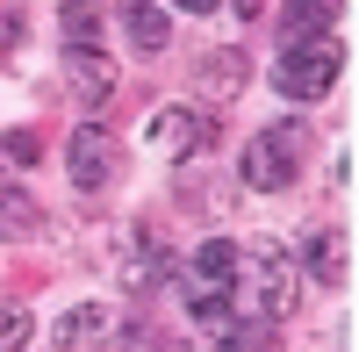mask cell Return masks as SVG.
<instances>
[{
  "label": "cell",
  "mask_w": 359,
  "mask_h": 352,
  "mask_svg": "<svg viewBox=\"0 0 359 352\" xmlns=\"http://www.w3.org/2000/svg\"><path fill=\"white\" fill-rule=\"evenodd\" d=\"M338 8H345V0H287V43H316V36H331Z\"/></svg>",
  "instance_id": "cell-12"
},
{
  "label": "cell",
  "mask_w": 359,
  "mask_h": 352,
  "mask_svg": "<svg viewBox=\"0 0 359 352\" xmlns=\"http://www.w3.org/2000/svg\"><path fill=\"white\" fill-rule=\"evenodd\" d=\"M65 86L79 101H101V94H115V65L101 50H65Z\"/></svg>",
  "instance_id": "cell-11"
},
{
  "label": "cell",
  "mask_w": 359,
  "mask_h": 352,
  "mask_svg": "<svg viewBox=\"0 0 359 352\" xmlns=\"http://www.w3.org/2000/svg\"><path fill=\"white\" fill-rule=\"evenodd\" d=\"M50 338H57V352H101L115 338V302H72Z\"/></svg>",
  "instance_id": "cell-6"
},
{
  "label": "cell",
  "mask_w": 359,
  "mask_h": 352,
  "mask_svg": "<svg viewBox=\"0 0 359 352\" xmlns=\"http://www.w3.org/2000/svg\"><path fill=\"white\" fill-rule=\"evenodd\" d=\"M65 50H101V8L94 0L65 8Z\"/></svg>",
  "instance_id": "cell-15"
},
{
  "label": "cell",
  "mask_w": 359,
  "mask_h": 352,
  "mask_svg": "<svg viewBox=\"0 0 359 352\" xmlns=\"http://www.w3.org/2000/svg\"><path fill=\"white\" fill-rule=\"evenodd\" d=\"M338 72H345V50L331 43V36H316V43H280V65H273V86L287 101H323L338 86Z\"/></svg>",
  "instance_id": "cell-2"
},
{
  "label": "cell",
  "mask_w": 359,
  "mask_h": 352,
  "mask_svg": "<svg viewBox=\"0 0 359 352\" xmlns=\"http://www.w3.org/2000/svg\"><path fill=\"white\" fill-rule=\"evenodd\" d=\"M194 287H237V245L230 238H208L194 252Z\"/></svg>",
  "instance_id": "cell-13"
},
{
  "label": "cell",
  "mask_w": 359,
  "mask_h": 352,
  "mask_svg": "<svg viewBox=\"0 0 359 352\" xmlns=\"http://www.w3.org/2000/svg\"><path fill=\"white\" fill-rule=\"evenodd\" d=\"M36 151H43V144L29 137V130H15V137H8V158H22V165H29V158H36Z\"/></svg>",
  "instance_id": "cell-18"
},
{
  "label": "cell",
  "mask_w": 359,
  "mask_h": 352,
  "mask_svg": "<svg viewBox=\"0 0 359 352\" xmlns=\"http://www.w3.org/2000/svg\"><path fill=\"white\" fill-rule=\"evenodd\" d=\"M294 158H302V130H259L245 144V158H237V172L259 187V194H273L294 180Z\"/></svg>",
  "instance_id": "cell-5"
},
{
  "label": "cell",
  "mask_w": 359,
  "mask_h": 352,
  "mask_svg": "<svg viewBox=\"0 0 359 352\" xmlns=\"http://www.w3.org/2000/svg\"><path fill=\"white\" fill-rule=\"evenodd\" d=\"M115 273H123L130 295H151L158 280H172V259H165V245L144 223H123V230H115Z\"/></svg>",
  "instance_id": "cell-4"
},
{
  "label": "cell",
  "mask_w": 359,
  "mask_h": 352,
  "mask_svg": "<svg viewBox=\"0 0 359 352\" xmlns=\"http://www.w3.org/2000/svg\"><path fill=\"white\" fill-rule=\"evenodd\" d=\"M302 259H309V273H316L323 287H338L345 266H352V245L338 238V230H302Z\"/></svg>",
  "instance_id": "cell-10"
},
{
  "label": "cell",
  "mask_w": 359,
  "mask_h": 352,
  "mask_svg": "<svg viewBox=\"0 0 359 352\" xmlns=\"http://www.w3.org/2000/svg\"><path fill=\"white\" fill-rule=\"evenodd\" d=\"M115 165H123V144H115L101 123H79V130L65 137V172H72L79 194H101V187L115 180Z\"/></svg>",
  "instance_id": "cell-3"
},
{
  "label": "cell",
  "mask_w": 359,
  "mask_h": 352,
  "mask_svg": "<svg viewBox=\"0 0 359 352\" xmlns=\"http://www.w3.org/2000/svg\"><path fill=\"white\" fill-rule=\"evenodd\" d=\"M172 8H187V15H216L223 0H172Z\"/></svg>",
  "instance_id": "cell-19"
},
{
  "label": "cell",
  "mask_w": 359,
  "mask_h": 352,
  "mask_svg": "<svg viewBox=\"0 0 359 352\" xmlns=\"http://www.w3.org/2000/svg\"><path fill=\"white\" fill-rule=\"evenodd\" d=\"M208 137H216V123H208L201 108H158L151 115V144H158L165 158H194Z\"/></svg>",
  "instance_id": "cell-7"
},
{
  "label": "cell",
  "mask_w": 359,
  "mask_h": 352,
  "mask_svg": "<svg viewBox=\"0 0 359 352\" xmlns=\"http://www.w3.org/2000/svg\"><path fill=\"white\" fill-rule=\"evenodd\" d=\"M115 22H123V36H130L137 50H165V43H172V15L158 8V0H123Z\"/></svg>",
  "instance_id": "cell-9"
},
{
  "label": "cell",
  "mask_w": 359,
  "mask_h": 352,
  "mask_svg": "<svg viewBox=\"0 0 359 352\" xmlns=\"http://www.w3.org/2000/svg\"><path fill=\"white\" fill-rule=\"evenodd\" d=\"M237 280L245 287H230V295H252V302H237L230 316H259V324H280V316L294 309V266H287V252L280 245H252V252H237Z\"/></svg>",
  "instance_id": "cell-1"
},
{
  "label": "cell",
  "mask_w": 359,
  "mask_h": 352,
  "mask_svg": "<svg viewBox=\"0 0 359 352\" xmlns=\"http://www.w3.org/2000/svg\"><path fill=\"white\" fill-rule=\"evenodd\" d=\"M36 223H43V209H36L15 180H0V238H29Z\"/></svg>",
  "instance_id": "cell-14"
},
{
  "label": "cell",
  "mask_w": 359,
  "mask_h": 352,
  "mask_svg": "<svg viewBox=\"0 0 359 352\" xmlns=\"http://www.w3.org/2000/svg\"><path fill=\"white\" fill-rule=\"evenodd\" d=\"M22 43V8H15V0H0V57H8Z\"/></svg>",
  "instance_id": "cell-17"
},
{
  "label": "cell",
  "mask_w": 359,
  "mask_h": 352,
  "mask_svg": "<svg viewBox=\"0 0 359 352\" xmlns=\"http://www.w3.org/2000/svg\"><path fill=\"white\" fill-rule=\"evenodd\" d=\"M245 79H252V57H245V50H208L201 65H194V86H201L208 101H237V94H245Z\"/></svg>",
  "instance_id": "cell-8"
},
{
  "label": "cell",
  "mask_w": 359,
  "mask_h": 352,
  "mask_svg": "<svg viewBox=\"0 0 359 352\" xmlns=\"http://www.w3.org/2000/svg\"><path fill=\"white\" fill-rule=\"evenodd\" d=\"M22 338H29V309L0 302V352H22Z\"/></svg>",
  "instance_id": "cell-16"
}]
</instances>
